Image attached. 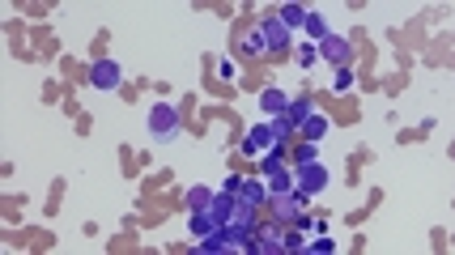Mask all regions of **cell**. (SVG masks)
<instances>
[{
  "instance_id": "obj_16",
  "label": "cell",
  "mask_w": 455,
  "mask_h": 255,
  "mask_svg": "<svg viewBox=\"0 0 455 255\" xmlns=\"http://www.w3.org/2000/svg\"><path fill=\"white\" fill-rule=\"evenodd\" d=\"M268 128H273V140H277V144H285V140L298 132V128L290 123V115H273V119H268Z\"/></svg>"
},
{
  "instance_id": "obj_4",
  "label": "cell",
  "mask_w": 455,
  "mask_h": 255,
  "mask_svg": "<svg viewBox=\"0 0 455 255\" xmlns=\"http://www.w3.org/2000/svg\"><path fill=\"white\" fill-rule=\"evenodd\" d=\"M332 68H349V60H353V42L349 38H341V34H328V38H319V47H315Z\"/></svg>"
},
{
  "instance_id": "obj_21",
  "label": "cell",
  "mask_w": 455,
  "mask_h": 255,
  "mask_svg": "<svg viewBox=\"0 0 455 255\" xmlns=\"http://www.w3.org/2000/svg\"><path fill=\"white\" fill-rule=\"evenodd\" d=\"M260 51H264V42H260V34L251 30V34L243 38V55H260Z\"/></svg>"
},
{
  "instance_id": "obj_6",
  "label": "cell",
  "mask_w": 455,
  "mask_h": 255,
  "mask_svg": "<svg viewBox=\"0 0 455 255\" xmlns=\"http://www.w3.org/2000/svg\"><path fill=\"white\" fill-rule=\"evenodd\" d=\"M89 81H94V89H119L124 72H119L115 60H94V64H89Z\"/></svg>"
},
{
  "instance_id": "obj_8",
  "label": "cell",
  "mask_w": 455,
  "mask_h": 255,
  "mask_svg": "<svg viewBox=\"0 0 455 255\" xmlns=\"http://www.w3.org/2000/svg\"><path fill=\"white\" fill-rule=\"evenodd\" d=\"M239 200H247L251 208H264V204L273 200V191L264 187V178H243V183H239Z\"/></svg>"
},
{
  "instance_id": "obj_23",
  "label": "cell",
  "mask_w": 455,
  "mask_h": 255,
  "mask_svg": "<svg viewBox=\"0 0 455 255\" xmlns=\"http://www.w3.org/2000/svg\"><path fill=\"white\" fill-rule=\"evenodd\" d=\"M302 162H319V153H315L311 140H302V149H298V166H302Z\"/></svg>"
},
{
  "instance_id": "obj_22",
  "label": "cell",
  "mask_w": 455,
  "mask_h": 255,
  "mask_svg": "<svg viewBox=\"0 0 455 255\" xmlns=\"http://www.w3.org/2000/svg\"><path fill=\"white\" fill-rule=\"evenodd\" d=\"M302 251H315V255H324V251H336V246H332V238H315V242H302Z\"/></svg>"
},
{
  "instance_id": "obj_14",
  "label": "cell",
  "mask_w": 455,
  "mask_h": 255,
  "mask_svg": "<svg viewBox=\"0 0 455 255\" xmlns=\"http://www.w3.org/2000/svg\"><path fill=\"white\" fill-rule=\"evenodd\" d=\"M298 132H302V140H311V144H315V140H324V136H328V115H319V110H315Z\"/></svg>"
},
{
  "instance_id": "obj_25",
  "label": "cell",
  "mask_w": 455,
  "mask_h": 255,
  "mask_svg": "<svg viewBox=\"0 0 455 255\" xmlns=\"http://www.w3.org/2000/svg\"><path fill=\"white\" fill-rule=\"evenodd\" d=\"M353 85V72L349 68H336V89H349Z\"/></svg>"
},
{
  "instance_id": "obj_9",
  "label": "cell",
  "mask_w": 455,
  "mask_h": 255,
  "mask_svg": "<svg viewBox=\"0 0 455 255\" xmlns=\"http://www.w3.org/2000/svg\"><path fill=\"white\" fill-rule=\"evenodd\" d=\"M285 106H290V94H285V89H277V85H273V89H264V94H260V110H264L268 119H273V115H285Z\"/></svg>"
},
{
  "instance_id": "obj_24",
  "label": "cell",
  "mask_w": 455,
  "mask_h": 255,
  "mask_svg": "<svg viewBox=\"0 0 455 255\" xmlns=\"http://www.w3.org/2000/svg\"><path fill=\"white\" fill-rule=\"evenodd\" d=\"M315 60H319V51H315V47H302V55H298V64H302V68H311Z\"/></svg>"
},
{
  "instance_id": "obj_10",
  "label": "cell",
  "mask_w": 455,
  "mask_h": 255,
  "mask_svg": "<svg viewBox=\"0 0 455 255\" xmlns=\"http://www.w3.org/2000/svg\"><path fill=\"white\" fill-rule=\"evenodd\" d=\"M285 115H290V123L294 128H302L311 115H315V102L307 98V94H298V98H290V106H285Z\"/></svg>"
},
{
  "instance_id": "obj_3",
  "label": "cell",
  "mask_w": 455,
  "mask_h": 255,
  "mask_svg": "<svg viewBox=\"0 0 455 255\" xmlns=\"http://www.w3.org/2000/svg\"><path fill=\"white\" fill-rule=\"evenodd\" d=\"M268 208H273L277 225H290V221H298V217L307 212V196H302V191H285V196H273Z\"/></svg>"
},
{
  "instance_id": "obj_5",
  "label": "cell",
  "mask_w": 455,
  "mask_h": 255,
  "mask_svg": "<svg viewBox=\"0 0 455 255\" xmlns=\"http://www.w3.org/2000/svg\"><path fill=\"white\" fill-rule=\"evenodd\" d=\"M256 34H260L264 51H290V30L281 26V17H264V21L256 26Z\"/></svg>"
},
{
  "instance_id": "obj_12",
  "label": "cell",
  "mask_w": 455,
  "mask_h": 255,
  "mask_svg": "<svg viewBox=\"0 0 455 255\" xmlns=\"http://www.w3.org/2000/svg\"><path fill=\"white\" fill-rule=\"evenodd\" d=\"M217 225H221V221H217L209 208H196V212L187 217V230H192V238H204V234H213Z\"/></svg>"
},
{
  "instance_id": "obj_19",
  "label": "cell",
  "mask_w": 455,
  "mask_h": 255,
  "mask_svg": "<svg viewBox=\"0 0 455 255\" xmlns=\"http://www.w3.org/2000/svg\"><path fill=\"white\" fill-rule=\"evenodd\" d=\"M196 246H200V251H209V255H213V251H230V246H226V234H221V225H217L213 234L196 238Z\"/></svg>"
},
{
  "instance_id": "obj_18",
  "label": "cell",
  "mask_w": 455,
  "mask_h": 255,
  "mask_svg": "<svg viewBox=\"0 0 455 255\" xmlns=\"http://www.w3.org/2000/svg\"><path fill=\"white\" fill-rule=\"evenodd\" d=\"M209 204H213V191H209V187H200V183L187 187V208H192V212H196V208H209Z\"/></svg>"
},
{
  "instance_id": "obj_20",
  "label": "cell",
  "mask_w": 455,
  "mask_h": 255,
  "mask_svg": "<svg viewBox=\"0 0 455 255\" xmlns=\"http://www.w3.org/2000/svg\"><path fill=\"white\" fill-rule=\"evenodd\" d=\"M302 30H307L315 42H319V38H328V26H324V17H319V13H307V26H302Z\"/></svg>"
},
{
  "instance_id": "obj_11",
  "label": "cell",
  "mask_w": 455,
  "mask_h": 255,
  "mask_svg": "<svg viewBox=\"0 0 455 255\" xmlns=\"http://www.w3.org/2000/svg\"><path fill=\"white\" fill-rule=\"evenodd\" d=\"M234 204H239V191H213V204H209V212L217 217V221H230V212H234Z\"/></svg>"
},
{
  "instance_id": "obj_26",
  "label": "cell",
  "mask_w": 455,
  "mask_h": 255,
  "mask_svg": "<svg viewBox=\"0 0 455 255\" xmlns=\"http://www.w3.org/2000/svg\"><path fill=\"white\" fill-rule=\"evenodd\" d=\"M294 251H302V238H298V234H285V255H294Z\"/></svg>"
},
{
  "instance_id": "obj_2",
  "label": "cell",
  "mask_w": 455,
  "mask_h": 255,
  "mask_svg": "<svg viewBox=\"0 0 455 255\" xmlns=\"http://www.w3.org/2000/svg\"><path fill=\"white\" fill-rule=\"evenodd\" d=\"M294 183H298V191L311 200V196H319V191L332 183V174H328V166H324V162H302V166L294 170Z\"/></svg>"
},
{
  "instance_id": "obj_17",
  "label": "cell",
  "mask_w": 455,
  "mask_h": 255,
  "mask_svg": "<svg viewBox=\"0 0 455 255\" xmlns=\"http://www.w3.org/2000/svg\"><path fill=\"white\" fill-rule=\"evenodd\" d=\"M268 191H273V196H285V191H298V183H294L290 170H277V174H268Z\"/></svg>"
},
{
  "instance_id": "obj_27",
  "label": "cell",
  "mask_w": 455,
  "mask_h": 255,
  "mask_svg": "<svg viewBox=\"0 0 455 255\" xmlns=\"http://www.w3.org/2000/svg\"><path fill=\"white\" fill-rule=\"evenodd\" d=\"M217 72H221V76H226V81H234V76H239V68H234V64H230V60H226V64H217Z\"/></svg>"
},
{
  "instance_id": "obj_1",
  "label": "cell",
  "mask_w": 455,
  "mask_h": 255,
  "mask_svg": "<svg viewBox=\"0 0 455 255\" xmlns=\"http://www.w3.org/2000/svg\"><path fill=\"white\" fill-rule=\"evenodd\" d=\"M149 136H153V140H175V136H179V106H175V102L149 106Z\"/></svg>"
},
{
  "instance_id": "obj_7",
  "label": "cell",
  "mask_w": 455,
  "mask_h": 255,
  "mask_svg": "<svg viewBox=\"0 0 455 255\" xmlns=\"http://www.w3.org/2000/svg\"><path fill=\"white\" fill-rule=\"evenodd\" d=\"M277 140H273V128L268 123H256V128H247V136H243V153L247 157H260L264 149H273Z\"/></svg>"
},
{
  "instance_id": "obj_13",
  "label": "cell",
  "mask_w": 455,
  "mask_h": 255,
  "mask_svg": "<svg viewBox=\"0 0 455 255\" xmlns=\"http://www.w3.org/2000/svg\"><path fill=\"white\" fill-rule=\"evenodd\" d=\"M307 13H311V8H302V4H281V13H277V17H281V26L294 34V30H302V26H307Z\"/></svg>"
},
{
  "instance_id": "obj_15",
  "label": "cell",
  "mask_w": 455,
  "mask_h": 255,
  "mask_svg": "<svg viewBox=\"0 0 455 255\" xmlns=\"http://www.w3.org/2000/svg\"><path fill=\"white\" fill-rule=\"evenodd\" d=\"M256 162H260V170H264V174H277V170H285V149H281V144H273V149H264Z\"/></svg>"
}]
</instances>
